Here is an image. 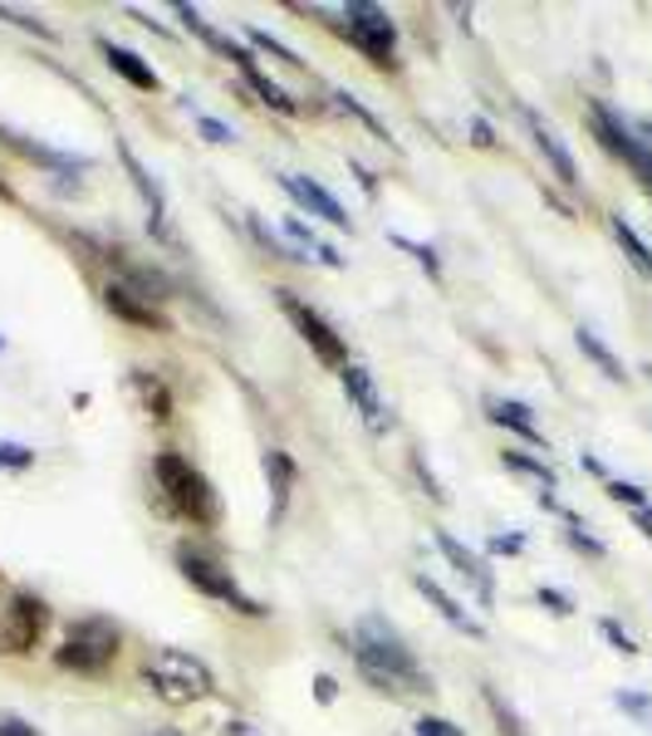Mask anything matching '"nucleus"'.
Instances as JSON below:
<instances>
[{
    "label": "nucleus",
    "mask_w": 652,
    "mask_h": 736,
    "mask_svg": "<svg viewBox=\"0 0 652 736\" xmlns=\"http://www.w3.org/2000/svg\"><path fill=\"white\" fill-rule=\"evenodd\" d=\"M353 663H359V673L387 697L432 693V677L422 673L417 653L407 649L403 633L377 614H363L359 624H353Z\"/></svg>",
    "instance_id": "obj_1"
},
{
    "label": "nucleus",
    "mask_w": 652,
    "mask_h": 736,
    "mask_svg": "<svg viewBox=\"0 0 652 736\" xmlns=\"http://www.w3.org/2000/svg\"><path fill=\"white\" fill-rule=\"evenodd\" d=\"M153 477H157L163 496L172 501V511H177L182 520H192V526H201V530H211L216 520H221V501H216L211 481H206L182 452H157Z\"/></svg>",
    "instance_id": "obj_2"
},
{
    "label": "nucleus",
    "mask_w": 652,
    "mask_h": 736,
    "mask_svg": "<svg viewBox=\"0 0 652 736\" xmlns=\"http://www.w3.org/2000/svg\"><path fill=\"white\" fill-rule=\"evenodd\" d=\"M118 629H113V619H79V624H69L60 653H54V663L64 667V673H79V677H99L108 673L113 659H118Z\"/></svg>",
    "instance_id": "obj_3"
},
{
    "label": "nucleus",
    "mask_w": 652,
    "mask_h": 736,
    "mask_svg": "<svg viewBox=\"0 0 652 736\" xmlns=\"http://www.w3.org/2000/svg\"><path fill=\"white\" fill-rule=\"evenodd\" d=\"M343 35L377 70H393L397 64V25L383 6H369V0H349L343 6Z\"/></svg>",
    "instance_id": "obj_4"
},
{
    "label": "nucleus",
    "mask_w": 652,
    "mask_h": 736,
    "mask_svg": "<svg viewBox=\"0 0 652 736\" xmlns=\"http://www.w3.org/2000/svg\"><path fill=\"white\" fill-rule=\"evenodd\" d=\"M147 683L157 687L167 702H192V697H211L216 693V677L197 653H182V649H157L147 659Z\"/></svg>",
    "instance_id": "obj_5"
},
{
    "label": "nucleus",
    "mask_w": 652,
    "mask_h": 736,
    "mask_svg": "<svg viewBox=\"0 0 652 736\" xmlns=\"http://www.w3.org/2000/svg\"><path fill=\"white\" fill-rule=\"evenodd\" d=\"M177 570H182V580L197 589V594L221 599V604H231V609H240V614H250V619L266 614V609H260L256 599H250L246 589L236 584V574L226 570L221 560H211V554H201V550H192V546H177Z\"/></svg>",
    "instance_id": "obj_6"
},
{
    "label": "nucleus",
    "mask_w": 652,
    "mask_h": 736,
    "mask_svg": "<svg viewBox=\"0 0 652 736\" xmlns=\"http://www.w3.org/2000/svg\"><path fill=\"white\" fill-rule=\"evenodd\" d=\"M589 128H593V138L609 147L618 163H623L628 173H633L638 183H643V187L652 191V143H648V138H638L633 123H623L609 104H599V99H593V104H589Z\"/></svg>",
    "instance_id": "obj_7"
},
{
    "label": "nucleus",
    "mask_w": 652,
    "mask_h": 736,
    "mask_svg": "<svg viewBox=\"0 0 652 736\" xmlns=\"http://www.w3.org/2000/svg\"><path fill=\"white\" fill-rule=\"evenodd\" d=\"M280 310H284V320L300 330V339L309 344V354H314L319 364H329V369H343V364H349V344H343V334L314 310V304H304L300 294L280 290Z\"/></svg>",
    "instance_id": "obj_8"
},
{
    "label": "nucleus",
    "mask_w": 652,
    "mask_h": 736,
    "mask_svg": "<svg viewBox=\"0 0 652 736\" xmlns=\"http://www.w3.org/2000/svg\"><path fill=\"white\" fill-rule=\"evenodd\" d=\"M44 629H50V609H44V599L30 594V589H20V594H10L6 619H0V653H10V659L34 653L40 639H44Z\"/></svg>",
    "instance_id": "obj_9"
},
{
    "label": "nucleus",
    "mask_w": 652,
    "mask_h": 736,
    "mask_svg": "<svg viewBox=\"0 0 652 736\" xmlns=\"http://www.w3.org/2000/svg\"><path fill=\"white\" fill-rule=\"evenodd\" d=\"M339 383H343V393H349V403L359 407V417L369 423V433H387V427H393V413H387V403H383V393H377V383H373L369 369H363V364H343L339 369Z\"/></svg>",
    "instance_id": "obj_10"
},
{
    "label": "nucleus",
    "mask_w": 652,
    "mask_h": 736,
    "mask_svg": "<svg viewBox=\"0 0 652 736\" xmlns=\"http://www.w3.org/2000/svg\"><path fill=\"white\" fill-rule=\"evenodd\" d=\"M432 540H437V550L446 554V564H452V570L476 589L480 604H490V599H496V574H490V564L480 560V554H476L472 546H462V540H456L452 530H432Z\"/></svg>",
    "instance_id": "obj_11"
},
{
    "label": "nucleus",
    "mask_w": 652,
    "mask_h": 736,
    "mask_svg": "<svg viewBox=\"0 0 652 736\" xmlns=\"http://www.w3.org/2000/svg\"><path fill=\"white\" fill-rule=\"evenodd\" d=\"M280 187L290 191V197H294V207H300V211H309V217H319V221L339 226V231H343V226H353V221H349V211H343V201H339V197H334V191H329V187H319L314 177H300V173H280Z\"/></svg>",
    "instance_id": "obj_12"
},
{
    "label": "nucleus",
    "mask_w": 652,
    "mask_h": 736,
    "mask_svg": "<svg viewBox=\"0 0 652 736\" xmlns=\"http://www.w3.org/2000/svg\"><path fill=\"white\" fill-rule=\"evenodd\" d=\"M118 157H123V167H128L137 197H143V207H147V226H153L157 236H167V191H163V183H157V177L143 167V157L133 153V143L118 138Z\"/></svg>",
    "instance_id": "obj_13"
},
{
    "label": "nucleus",
    "mask_w": 652,
    "mask_h": 736,
    "mask_svg": "<svg viewBox=\"0 0 652 736\" xmlns=\"http://www.w3.org/2000/svg\"><path fill=\"white\" fill-rule=\"evenodd\" d=\"M520 118H525V128H530V138H535V147L549 157V167H555V177L565 187H579V167H575V153H569L565 143H559V133L549 128V123L540 118L535 108H520Z\"/></svg>",
    "instance_id": "obj_14"
},
{
    "label": "nucleus",
    "mask_w": 652,
    "mask_h": 736,
    "mask_svg": "<svg viewBox=\"0 0 652 736\" xmlns=\"http://www.w3.org/2000/svg\"><path fill=\"white\" fill-rule=\"evenodd\" d=\"M103 304H108L118 320H128L137 324V330H167V320H163V310H157L153 300H137V294L128 286H108L103 290Z\"/></svg>",
    "instance_id": "obj_15"
},
{
    "label": "nucleus",
    "mask_w": 652,
    "mask_h": 736,
    "mask_svg": "<svg viewBox=\"0 0 652 736\" xmlns=\"http://www.w3.org/2000/svg\"><path fill=\"white\" fill-rule=\"evenodd\" d=\"M412 584H417V594L427 599V604L437 609V614H442V619H446V624H452V629L472 633V639H480V633H486V624H480V619H472V614H466V609L456 604V599L446 594V589H442L437 580H427V574H412Z\"/></svg>",
    "instance_id": "obj_16"
},
{
    "label": "nucleus",
    "mask_w": 652,
    "mask_h": 736,
    "mask_svg": "<svg viewBox=\"0 0 652 736\" xmlns=\"http://www.w3.org/2000/svg\"><path fill=\"white\" fill-rule=\"evenodd\" d=\"M284 241L294 246V260H319V266H329V270L343 266V256L314 231V226H304L300 217H284Z\"/></svg>",
    "instance_id": "obj_17"
},
{
    "label": "nucleus",
    "mask_w": 652,
    "mask_h": 736,
    "mask_svg": "<svg viewBox=\"0 0 652 736\" xmlns=\"http://www.w3.org/2000/svg\"><path fill=\"white\" fill-rule=\"evenodd\" d=\"M99 50H103V60H108V70L123 74L133 89H143V94H153V89H157V70L143 60V54L123 50V44H113V40H99Z\"/></svg>",
    "instance_id": "obj_18"
},
{
    "label": "nucleus",
    "mask_w": 652,
    "mask_h": 736,
    "mask_svg": "<svg viewBox=\"0 0 652 736\" xmlns=\"http://www.w3.org/2000/svg\"><path fill=\"white\" fill-rule=\"evenodd\" d=\"M486 413H490V423L510 427L515 437H525V442H535V447H545L540 423H535V413H530V407H525L520 398H486Z\"/></svg>",
    "instance_id": "obj_19"
},
{
    "label": "nucleus",
    "mask_w": 652,
    "mask_h": 736,
    "mask_svg": "<svg viewBox=\"0 0 652 736\" xmlns=\"http://www.w3.org/2000/svg\"><path fill=\"white\" fill-rule=\"evenodd\" d=\"M177 20H187V30H192V35H201L216 54H221V60H231V64H246V60H250V50H246V44H236L231 35H221V30H216L211 20H201V10L177 6Z\"/></svg>",
    "instance_id": "obj_20"
},
{
    "label": "nucleus",
    "mask_w": 652,
    "mask_h": 736,
    "mask_svg": "<svg viewBox=\"0 0 652 736\" xmlns=\"http://www.w3.org/2000/svg\"><path fill=\"white\" fill-rule=\"evenodd\" d=\"M266 477H270V491H275L270 516L280 520L284 506H290V486H294V462H290V452H280V447L266 452Z\"/></svg>",
    "instance_id": "obj_21"
},
{
    "label": "nucleus",
    "mask_w": 652,
    "mask_h": 736,
    "mask_svg": "<svg viewBox=\"0 0 652 736\" xmlns=\"http://www.w3.org/2000/svg\"><path fill=\"white\" fill-rule=\"evenodd\" d=\"M236 70H240V74H246V84H250V89H256V94H260V104H270L275 113H294V108H300V104H294V99H290V94H284V89H280V84H275V79H270V74H260V64H256V54H250V60H246V64H236Z\"/></svg>",
    "instance_id": "obj_22"
},
{
    "label": "nucleus",
    "mask_w": 652,
    "mask_h": 736,
    "mask_svg": "<svg viewBox=\"0 0 652 736\" xmlns=\"http://www.w3.org/2000/svg\"><path fill=\"white\" fill-rule=\"evenodd\" d=\"M575 344L583 349V359H593V364H599V373H603V379H613V383H623V379H628V373H623V364H618V354H613L609 344H603L599 334L589 330V324H579V330H575Z\"/></svg>",
    "instance_id": "obj_23"
},
{
    "label": "nucleus",
    "mask_w": 652,
    "mask_h": 736,
    "mask_svg": "<svg viewBox=\"0 0 652 736\" xmlns=\"http://www.w3.org/2000/svg\"><path fill=\"white\" fill-rule=\"evenodd\" d=\"M609 231H613V241L623 246V256L633 260V270H638V276H648V280H652V251H648V241H643V236H638L633 226H628L623 217H618V211L609 217Z\"/></svg>",
    "instance_id": "obj_24"
},
{
    "label": "nucleus",
    "mask_w": 652,
    "mask_h": 736,
    "mask_svg": "<svg viewBox=\"0 0 652 736\" xmlns=\"http://www.w3.org/2000/svg\"><path fill=\"white\" fill-rule=\"evenodd\" d=\"M500 462H506L510 471H520V477H530L535 486H540V496L555 491V467H549V462L530 457V452H520V447H506V452H500Z\"/></svg>",
    "instance_id": "obj_25"
},
{
    "label": "nucleus",
    "mask_w": 652,
    "mask_h": 736,
    "mask_svg": "<svg viewBox=\"0 0 652 736\" xmlns=\"http://www.w3.org/2000/svg\"><path fill=\"white\" fill-rule=\"evenodd\" d=\"M133 388L143 393V407H147V413H153L157 423H167V417H172V398H167L163 383H157L147 369H137V373H133Z\"/></svg>",
    "instance_id": "obj_26"
},
{
    "label": "nucleus",
    "mask_w": 652,
    "mask_h": 736,
    "mask_svg": "<svg viewBox=\"0 0 652 736\" xmlns=\"http://www.w3.org/2000/svg\"><path fill=\"white\" fill-rule=\"evenodd\" d=\"M559 516H565V540H569V546H575L579 554H589V560H603V554H609V550H603V540L589 536V526H583L575 511H565V506H559Z\"/></svg>",
    "instance_id": "obj_27"
},
{
    "label": "nucleus",
    "mask_w": 652,
    "mask_h": 736,
    "mask_svg": "<svg viewBox=\"0 0 652 736\" xmlns=\"http://www.w3.org/2000/svg\"><path fill=\"white\" fill-rule=\"evenodd\" d=\"M486 707H490V717H496V732L500 736H530V732H525V722L515 717V707L496 693V687H486Z\"/></svg>",
    "instance_id": "obj_28"
},
{
    "label": "nucleus",
    "mask_w": 652,
    "mask_h": 736,
    "mask_svg": "<svg viewBox=\"0 0 652 736\" xmlns=\"http://www.w3.org/2000/svg\"><path fill=\"white\" fill-rule=\"evenodd\" d=\"M334 104H339V108H349V113H353V118H359V123H369V128H373V133H377V138H383V143H393V133H387L383 123H377V113H373L369 104H363L359 94H349V89H339V94H334ZM393 147H397V143H393Z\"/></svg>",
    "instance_id": "obj_29"
},
{
    "label": "nucleus",
    "mask_w": 652,
    "mask_h": 736,
    "mask_svg": "<svg viewBox=\"0 0 652 736\" xmlns=\"http://www.w3.org/2000/svg\"><path fill=\"white\" fill-rule=\"evenodd\" d=\"M246 40H250V44H256V50H266V54H270V60H280V64H290V70H300V64H304V60H300V54H294V50H290V44H280V40H275V35H270V30H246Z\"/></svg>",
    "instance_id": "obj_30"
},
{
    "label": "nucleus",
    "mask_w": 652,
    "mask_h": 736,
    "mask_svg": "<svg viewBox=\"0 0 652 736\" xmlns=\"http://www.w3.org/2000/svg\"><path fill=\"white\" fill-rule=\"evenodd\" d=\"M34 467V447L25 442H0V471H30Z\"/></svg>",
    "instance_id": "obj_31"
},
{
    "label": "nucleus",
    "mask_w": 652,
    "mask_h": 736,
    "mask_svg": "<svg viewBox=\"0 0 652 736\" xmlns=\"http://www.w3.org/2000/svg\"><path fill=\"white\" fill-rule=\"evenodd\" d=\"M393 246H403V251H412V260H417V266L427 270L432 280H442V260H437V251H432V246H422V241H407V236H393Z\"/></svg>",
    "instance_id": "obj_32"
},
{
    "label": "nucleus",
    "mask_w": 652,
    "mask_h": 736,
    "mask_svg": "<svg viewBox=\"0 0 652 736\" xmlns=\"http://www.w3.org/2000/svg\"><path fill=\"white\" fill-rule=\"evenodd\" d=\"M609 496H613L618 506H628V511H643V506H648V491H643V486L618 481V477H609Z\"/></svg>",
    "instance_id": "obj_33"
},
{
    "label": "nucleus",
    "mask_w": 652,
    "mask_h": 736,
    "mask_svg": "<svg viewBox=\"0 0 652 736\" xmlns=\"http://www.w3.org/2000/svg\"><path fill=\"white\" fill-rule=\"evenodd\" d=\"M0 20H10V25H20V30H34L40 40H54V30L44 25L40 15H25V10H15V6H0Z\"/></svg>",
    "instance_id": "obj_34"
},
{
    "label": "nucleus",
    "mask_w": 652,
    "mask_h": 736,
    "mask_svg": "<svg viewBox=\"0 0 652 736\" xmlns=\"http://www.w3.org/2000/svg\"><path fill=\"white\" fill-rule=\"evenodd\" d=\"M197 128H201V138L206 143H236V128L231 123H221V118H211V113H197Z\"/></svg>",
    "instance_id": "obj_35"
},
{
    "label": "nucleus",
    "mask_w": 652,
    "mask_h": 736,
    "mask_svg": "<svg viewBox=\"0 0 652 736\" xmlns=\"http://www.w3.org/2000/svg\"><path fill=\"white\" fill-rule=\"evenodd\" d=\"M535 599H540V604L549 609V614H559V619H569V614H575V599H569L565 589H555V584H540V594H535Z\"/></svg>",
    "instance_id": "obj_36"
},
{
    "label": "nucleus",
    "mask_w": 652,
    "mask_h": 736,
    "mask_svg": "<svg viewBox=\"0 0 652 736\" xmlns=\"http://www.w3.org/2000/svg\"><path fill=\"white\" fill-rule=\"evenodd\" d=\"M0 736H44L40 727H34L30 717H20V712H10V707H0Z\"/></svg>",
    "instance_id": "obj_37"
},
{
    "label": "nucleus",
    "mask_w": 652,
    "mask_h": 736,
    "mask_svg": "<svg viewBox=\"0 0 652 736\" xmlns=\"http://www.w3.org/2000/svg\"><path fill=\"white\" fill-rule=\"evenodd\" d=\"M599 633H603V639H609V643H613V649H618V653H628V659H633V653H638V643H633V639H628V629H623V624H618V619H599Z\"/></svg>",
    "instance_id": "obj_38"
},
{
    "label": "nucleus",
    "mask_w": 652,
    "mask_h": 736,
    "mask_svg": "<svg viewBox=\"0 0 652 736\" xmlns=\"http://www.w3.org/2000/svg\"><path fill=\"white\" fill-rule=\"evenodd\" d=\"M417 736H466V727H456L452 717H417Z\"/></svg>",
    "instance_id": "obj_39"
},
{
    "label": "nucleus",
    "mask_w": 652,
    "mask_h": 736,
    "mask_svg": "<svg viewBox=\"0 0 652 736\" xmlns=\"http://www.w3.org/2000/svg\"><path fill=\"white\" fill-rule=\"evenodd\" d=\"M486 550L490 554H520L525 550V536H520V530H510V536H490Z\"/></svg>",
    "instance_id": "obj_40"
},
{
    "label": "nucleus",
    "mask_w": 652,
    "mask_h": 736,
    "mask_svg": "<svg viewBox=\"0 0 652 736\" xmlns=\"http://www.w3.org/2000/svg\"><path fill=\"white\" fill-rule=\"evenodd\" d=\"M334 697H339V683H334L329 673H319V677H314V702H324V707H329Z\"/></svg>",
    "instance_id": "obj_41"
},
{
    "label": "nucleus",
    "mask_w": 652,
    "mask_h": 736,
    "mask_svg": "<svg viewBox=\"0 0 652 736\" xmlns=\"http://www.w3.org/2000/svg\"><path fill=\"white\" fill-rule=\"evenodd\" d=\"M226 736H266V732H260L256 722H246V717H231V722H226Z\"/></svg>",
    "instance_id": "obj_42"
},
{
    "label": "nucleus",
    "mask_w": 652,
    "mask_h": 736,
    "mask_svg": "<svg viewBox=\"0 0 652 736\" xmlns=\"http://www.w3.org/2000/svg\"><path fill=\"white\" fill-rule=\"evenodd\" d=\"M618 707H623V712H648V697L643 693H618Z\"/></svg>",
    "instance_id": "obj_43"
},
{
    "label": "nucleus",
    "mask_w": 652,
    "mask_h": 736,
    "mask_svg": "<svg viewBox=\"0 0 652 736\" xmlns=\"http://www.w3.org/2000/svg\"><path fill=\"white\" fill-rule=\"evenodd\" d=\"M472 133H476V143H480V147L496 143V138H490V123H486V118H472Z\"/></svg>",
    "instance_id": "obj_44"
},
{
    "label": "nucleus",
    "mask_w": 652,
    "mask_h": 736,
    "mask_svg": "<svg viewBox=\"0 0 652 736\" xmlns=\"http://www.w3.org/2000/svg\"><path fill=\"white\" fill-rule=\"evenodd\" d=\"M633 520H638V530L652 540V506H643V511H633Z\"/></svg>",
    "instance_id": "obj_45"
},
{
    "label": "nucleus",
    "mask_w": 652,
    "mask_h": 736,
    "mask_svg": "<svg viewBox=\"0 0 652 736\" xmlns=\"http://www.w3.org/2000/svg\"><path fill=\"white\" fill-rule=\"evenodd\" d=\"M583 462V471H593V477H609V471H603V462L599 457H579Z\"/></svg>",
    "instance_id": "obj_46"
},
{
    "label": "nucleus",
    "mask_w": 652,
    "mask_h": 736,
    "mask_svg": "<svg viewBox=\"0 0 652 736\" xmlns=\"http://www.w3.org/2000/svg\"><path fill=\"white\" fill-rule=\"evenodd\" d=\"M648 133V143H652V118H638V138Z\"/></svg>",
    "instance_id": "obj_47"
},
{
    "label": "nucleus",
    "mask_w": 652,
    "mask_h": 736,
    "mask_svg": "<svg viewBox=\"0 0 652 736\" xmlns=\"http://www.w3.org/2000/svg\"><path fill=\"white\" fill-rule=\"evenodd\" d=\"M0 197H10V187H6V183H0Z\"/></svg>",
    "instance_id": "obj_48"
},
{
    "label": "nucleus",
    "mask_w": 652,
    "mask_h": 736,
    "mask_svg": "<svg viewBox=\"0 0 652 736\" xmlns=\"http://www.w3.org/2000/svg\"><path fill=\"white\" fill-rule=\"evenodd\" d=\"M648 379H652V369H648Z\"/></svg>",
    "instance_id": "obj_49"
}]
</instances>
